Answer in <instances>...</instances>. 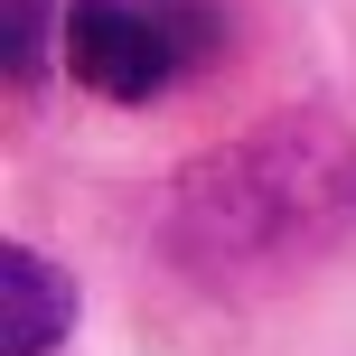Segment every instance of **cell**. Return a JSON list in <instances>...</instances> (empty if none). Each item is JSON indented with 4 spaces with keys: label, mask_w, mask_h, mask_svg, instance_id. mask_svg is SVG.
<instances>
[{
    "label": "cell",
    "mask_w": 356,
    "mask_h": 356,
    "mask_svg": "<svg viewBox=\"0 0 356 356\" xmlns=\"http://www.w3.org/2000/svg\"><path fill=\"white\" fill-rule=\"evenodd\" d=\"M347 225H356V131L338 113H272L234 131L225 150L169 178L160 207L169 263L225 300L300 282L309 263L338 253Z\"/></svg>",
    "instance_id": "6da1fadb"
},
{
    "label": "cell",
    "mask_w": 356,
    "mask_h": 356,
    "mask_svg": "<svg viewBox=\"0 0 356 356\" xmlns=\"http://www.w3.org/2000/svg\"><path fill=\"white\" fill-rule=\"evenodd\" d=\"M225 19L207 0H66L56 10V56L75 66V85L104 104H150L188 66H207Z\"/></svg>",
    "instance_id": "7a4b0ae2"
},
{
    "label": "cell",
    "mask_w": 356,
    "mask_h": 356,
    "mask_svg": "<svg viewBox=\"0 0 356 356\" xmlns=\"http://www.w3.org/2000/svg\"><path fill=\"white\" fill-rule=\"evenodd\" d=\"M75 328V282L38 244H0V356H56Z\"/></svg>",
    "instance_id": "3957f363"
},
{
    "label": "cell",
    "mask_w": 356,
    "mask_h": 356,
    "mask_svg": "<svg viewBox=\"0 0 356 356\" xmlns=\"http://www.w3.org/2000/svg\"><path fill=\"white\" fill-rule=\"evenodd\" d=\"M0 66H10V85H38V66H47V0H0Z\"/></svg>",
    "instance_id": "277c9868"
}]
</instances>
